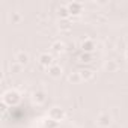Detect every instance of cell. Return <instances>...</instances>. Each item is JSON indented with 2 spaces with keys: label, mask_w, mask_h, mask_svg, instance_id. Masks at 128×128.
I'll use <instances>...</instances> for the list:
<instances>
[{
  "label": "cell",
  "mask_w": 128,
  "mask_h": 128,
  "mask_svg": "<svg viewBox=\"0 0 128 128\" xmlns=\"http://www.w3.org/2000/svg\"><path fill=\"white\" fill-rule=\"evenodd\" d=\"M2 101H3L8 107H15V106L20 104V101H21V95H20V92L15 90V89H8V90L3 92V95H2Z\"/></svg>",
  "instance_id": "obj_1"
},
{
  "label": "cell",
  "mask_w": 128,
  "mask_h": 128,
  "mask_svg": "<svg viewBox=\"0 0 128 128\" xmlns=\"http://www.w3.org/2000/svg\"><path fill=\"white\" fill-rule=\"evenodd\" d=\"M38 62H39V65L44 66V68H50L51 65H54V57L53 54H50L48 51H44L38 56Z\"/></svg>",
  "instance_id": "obj_2"
},
{
  "label": "cell",
  "mask_w": 128,
  "mask_h": 128,
  "mask_svg": "<svg viewBox=\"0 0 128 128\" xmlns=\"http://www.w3.org/2000/svg\"><path fill=\"white\" fill-rule=\"evenodd\" d=\"M65 116H66L65 110L60 108V107H51V108H50V112H48V118H50V119H53V120H56V122L63 120V119H65Z\"/></svg>",
  "instance_id": "obj_3"
},
{
  "label": "cell",
  "mask_w": 128,
  "mask_h": 128,
  "mask_svg": "<svg viewBox=\"0 0 128 128\" xmlns=\"http://www.w3.org/2000/svg\"><path fill=\"white\" fill-rule=\"evenodd\" d=\"M66 6H68V11H70L71 17H78V15H82V14H83V9H84L82 2H70V3H66Z\"/></svg>",
  "instance_id": "obj_4"
},
{
  "label": "cell",
  "mask_w": 128,
  "mask_h": 128,
  "mask_svg": "<svg viewBox=\"0 0 128 128\" xmlns=\"http://www.w3.org/2000/svg\"><path fill=\"white\" fill-rule=\"evenodd\" d=\"M96 125L98 126H101V128H107V126H110V124H112V116L108 114V113H100L98 116H96Z\"/></svg>",
  "instance_id": "obj_5"
},
{
  "label": "cell",
  "mask_w": 128,
  "mask_h": 128,
  "mask_svg": "<svg viewBox=\"0 0 128 128\" xmlns=\"http://www.w3.org/2000/svg\"><path fill=\"white\" fill-rule=\"evenodd\" d=\"M80 48H82L83 53H90V54H94L96 45H95V41H94V39H89V38H88V39H83V41H82Z\"/></svg>",
  "instance_id": "obj_6"
},
{
  "label": "cell",
  "mask_w": 128,
  "mask_h": 128,
  "mask_svg": "<svg viewBox=\"0 0 128 128\" xmlns=\"http://www.w3.org/2000/svg\"><path fill=\"white\" fill-rule=\"evenodd\" d=\"M32 101H33V104H36V106H42V104L47 101V94H45L44 90H35V92L32 94Z\"/></svg>",
  "instance_id": "obj_7"
},
{
  "label": "cell",
  "mask_w": 128,
  "mask_h": 128,
  "mask_svg": "<svg viewBox=\"0 0 128 128\" xmlns=\"http://www.w3.org/2000/svg\"><path fill=\"white\" fill-rule=\"evenodd\" d=\"M29 60H30V57H29V53H26V51H18L15 54V62L21 66H26L29 63Z\"/></svg>",
  "instance_id": "obj_8"
},
{
  "label": "cell",
  "mask_w": 128,
  "mask_h": 128,
  "mask_svg": "<svg viewBox=\"0 0 128 128\" xmlns=\"http://www.w3.org/2000/svg\"><path fill=\"white\" fill-rule=\"evenodd\" d=\"M78 74H80V77H82V82H90V80H94V77H95V72H94L90 68H83V70L78 71Z\"/></svg>",
  "instance_id": "obj_9"
},
{
  "label": "cell",
  "mask_w": 128,
  "mask_h": 128,
  "mask_svg": "<svg viewBox=\"0 0 128 128\" xmlns=\"http://www.w3.org/2000/svg\"><path fill=\"white\" fill-rule=\"evenodd\" d=\"M47 72H48L50 77H53V78H59V77L62 76V66L57 65V63H54V65H51L50 68H47Z\"/></svg>",
  "instance_id": "obj_10"
},
{
  "label": "cell",
  "mask_w": 128,
  "mask_h": 128,
  "mask_svg": "<svg viewBox=\"0 0 128 128\" xmlns=\"http://www.w3.org/2000/svg\"><path fill=\"white\" fill-rule=\"evenodd\" d=\"M57 27H59L60 32H71L72 30V21L70 18L68 20H59Z\"/></svg>",
  "instance_id": "obj_11"
},
{
  "label": "cell",
  "mask_w": 128,
  "mask_h": 128,
  "mask_svg": "<svg viewBox=\"0 0 128 128\" xmlns=\"http://www.w3.org/2000/svg\"><path fill=\"white\" fill-rule=\"evenodd\" d=\"M119 70V63L116 60H107L104 63V71L106 72H116Z\"/></svg>",
  "instance_id": "obj_12"
},
{
  "label": "cell",
  "mask_w": 128,
  "mask_h": 128,
  "mask_svg": "<svg viewBox=\"0 0 128 128\" xmlns=\"http://www.w3.org/2000/svg\"><path fill=\"white\" fill-rule=\"evenodd\" d=\"M57 14H59V17H60V20H68V18L71 17V14H70L66 5H60L59 9H57Z\"/></svg>",
  "instance_id": "obj_13"
},
{
  "label": "cell",
  "mask_w": 128,
  "mask_h": 128,
  "mask_svg": "<svg viewBox=\"0 0 128 128\" xmlns=\"http://www.w3.org/2000/svg\"><path fill=\"white\" fill-rule=\"evenodd\" d=\"M51 51L56 53V54L63 53V51H65V44H63L62 41H56V42H53V44H51Z\"/></svg>",
  "instance_id": "obj_14"
},
{
  "label": "cell",
  "mask_w": 128,
  "mask_h": 128,
  "mask_svg": "<svg viewBox=\"0 0 128 128\" xmlns=\"http://www.w3.org/2000/svg\"><path fill=\"white\" fill-rule=\"evenodd\" d=\"M78 60L82 62V63H90L92 60H94V54H90V53H80V56H78Z\"/></svg>",
  "instance_id": "obj_15"
},
{
  "label": "cell",
  "mask_w": 128,
  "mask_h": 128,
  "mask_svg": "<svg viewBox=\"0 0 128 128\" xmlns=\"http://www.w3.org/2000/svg\"><path fill=\"white\" fill-rule=\"evenodd\" d=\"M9 20H11L12 24H20L21 20H23V15H21L20 12H12V14L9 15Z\"/></svg>",
  "instance_id": "obj_16"
},
{
  "label": "cell",
  "mask_w": 128,
  "mask_h": 128,
  "mask_svg": "<svg viewBox=\"0 0 128 128\" xmlns=\"http://www.w3.org/2000/svg\"><path fill=\"white\" fill-rule=\"evenodd\" d=\"M68 82L72 83V84H78V83L82 82V77H80L78 72H71V74L68 76Z\"/></svg>",
  "instance_id": "obj_17"
},
{
  "label": "cell",
  "mask_w": 128,
  "mask_h": 128,
  "mask_svg": "<svg viewBox=\"0 0 128 128\" xmlns=\"http://www.w3.org/2000/svg\"><path fill=\"white\" fill-rule=\"evenodd\" d=\"M44 126H45V128H57V126H59V122H56V120L47 118V119H44Z\"/></svg>",
  "instance_id": "obj_18"
},
{
  "label": "cell",
  "mask_w": 128,
  "mask_h": 128,
  "mask_svg": "<svg viewBox=\"0 0 128 128\" xmlns=\"http://www.w3.org/2000/svg\"><path fill=\"white\" fill-rule=\"evenodd\" d=\"M21 65H18L17 62H14V63H11V72H14V74H17V72H20L21 71Z\"/></svg>",
  "instance_id": "obj_19"
},
{
  "label": "cell",
  "mask_w": 128,
  "mask_h": 128,
  "mask_svg": "<svg viewBox=\"0 0 128 128\" xmlns=\"http://www.w3.org/2000/svg\"><path fill=\"white\" fill-rule=\"evenodd\" d=\"M0 110H2V114L3 116H6V113H8V106L2 101V104H0Z\"/></svg>",
  "instance_id": "obj_20"
},
{
  "label": "cell",
  "mask_w": 128,
  "mask_h": 128,
  "mask_svg": "<svg viewBox=\"0 0 128 128\" xmlns=\"http://www.w3.org/2000/svg\"><path fill=\"white\" fill-rule=\"evenodd\" d=\"M125 59H126V60H128V50H126V51H125Z\"/></svg>",
  "instance_id": "obj_21"
}]
</instances>
